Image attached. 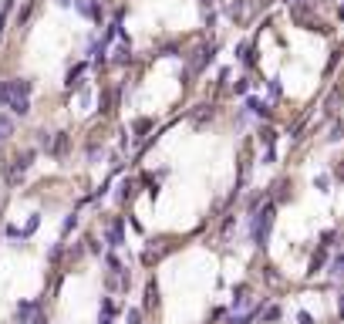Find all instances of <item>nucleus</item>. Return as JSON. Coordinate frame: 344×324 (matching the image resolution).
I'll use <instances>...</instances> for the list:
<instances>
[{
    "mask_svg": "<svg viewBox=\"0 0 344 324\" xmlns=\"http://www.w3.org/2000/svg\"><path fill=\"white\" fill-rule=\"evenodd\" d=\"M270 227H273V206H264V210L250 213V236H253L256 247H264V243H267Z\"/></svg>",
    "mask_w": 344,
    "mask_h": 324,
    "instance_id": "nucleus-1",
    "label": "nucleus"
},
{
    "mask_svg": "<svg viewBox=\"0 0 344 324\" xmlns=\"http://www.w3.org/2000/svg\"><path fill=\"white\" fill-rule=\"evenodd\" d=\"M31 311H34V304H21V308H17V321H21V324H27Z\"/></svg>",
    "mask_w": 344,
    "mask_h": 324,
    "instance_id": "nucleus-2",
    "label": "nucleus"
},
{
    "mask_svg": "<svg viewBox=\"0 0 344 324\" xmlns=\"http://www.w3.org/2000/svg\"><path fill=\"white\" fill-rule=\"evenodd\" d=\"M108 240H112V247H118V243H122V223H115V227L108 230Z\"/></svg>",
    "mask_w": 344,
    "mask_h": 324,
    "instance_id": "nucleus-3",
    "label": "nucleus"
},
{
    "mask_svg": "<svg viewBox=\"0 0 344 324\" xmlns=\"http://www.w3.org/2000/svg\"><path fill=\"white\" fill-rule=\"evenodd\" d=\"M264 321H280V308H267L264 311Z\"/></svg>",
    "mask_w": 344,
    "mask_h": 324,
    "instance_id": "nucleus-4",
    "label": "nucleus"
},
{
    "mask_svg": "<svg viewBox=\"0 0 344 324\" xmlns=\"http://www.w3.org/2000/svg\"><path fill=\"white\" fill-rule=\"evenodd\" d=\"M10 129H14V125H10V118H4V115H0V132H4V135H10Z\"/></svg>",
    "mask_w": 344,
    "mask_h": 324,
    "instance_id": "nucleus-5",
    "label": "nucleus"
},
{
    "mask_svg": "<svg viewBox=\"0 0 344 324\" xmlns=\"http://www.w3.org/2000/svg\"><path fill=\"white\" fill-rule=\"evenodd\" d=\"M128 324H142V314H138V311H128Z\"/></svg>",
    "mask_w": 344,
    "mask_h": 324,
    "instance_id": "nucleus-6",
    "label": "nucleus"
}]
</instances>
